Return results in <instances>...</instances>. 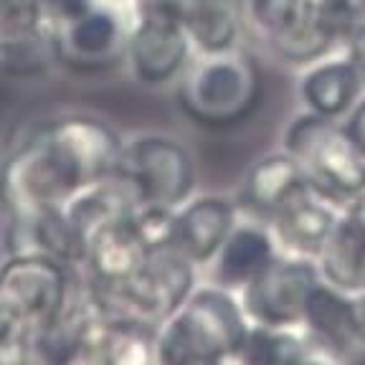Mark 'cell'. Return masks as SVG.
<instances>
[{
    "label": "cell",
    "instance_id": "6da1fadb",
    "mask_svg": "<svg viewBox=\"0 0 365 365\" xmlns=\"http://www.w3.org/2000/svg\"><path fill=\"white\" fill-rule=\"evenodd\" d=\"M125 137L89 112L41 117L0 155V211L6 218L58 211L79 190L117 173Z\"/></svg>",
    "mask_w": 365,
    "mask_h": 365
},
{
    "label": "cell",
    "instance_id": "7a4b0ae2",
    "mask_svg": "<svg viewBox=\"0 0 365 365\" xmlns=\"http://www.w3.org/2000/svg\"><path fill=\"white\" fill-rule=\"evenodd\" d=\"M178 109L203 130H231L262 104V66L244 46L218 53H195L175 81Z\"/></svg>",
    "mask_w": 365,
    "mask_h": 365
},
{
    "label": "cell",
    "instance_id": "3957f363",
    "mask_svg": "<svg viewBox=\"0 0 365 365\" xmlns=\"http://www.w3.org/2000/svg\"><path fill=\"white\" fill-rule=\"evenodd\" d=\"M236 292L198 284L158 327V365H216L249 330Z\"/></svg>",
    "mask_w": 365,
    "mask_h": 365
},
{
    "label": "cell",
    "instance_id": "277c9868",
    "mask_svg": "<svg viewBox=\"0 0 365 365\" xmlns=\"http://www.w3.org/2000/svg\"><path fill=\"white\" fill-rule=\"evenodd\" d=\"M282 143L302 168L309 185L335 203L342 205L365 188V155L340 120L299 109L287 122Z\"/></svg>",
    "mask_w": 365,
    "mask_h": 365
},
{
    "label": "cell",
    "instance_id": "5b68a950",
    "mask_svg": "<svg viewBox=\"0 0 365 365\" xmlns=\"http://www.w3.org/2000/svg\"><path fill=\"white\" fill-rule=\"evenodd\" d=\"M125 66L145 89L175 84L195 51L182 26V0H130Z\"/></svg>",
    "mask_w": 365,
    "mask_h": 365
},
{
    "label": "cell",
    "instance_id": "8992f818",
    "mask_svg": "<svg viewBox=\"0 0 365 365\" xmlns=\"http://www.w3.org/2000/svg\"><path fill=\"white\" fill-rule=\"evenodd\" d=\"M117 175L140 205L178 208L195 193L198 168L190 148L168 132H137L122 140Z\"/></svg>",
    "mask_w": 365,
    "mask_h": 365
},
{
    "label": "cell",
    "instance_id": "52a82bcc",
    "mask_svg": "<svg viewBox=\"0 0 365 365\" xmlns=\"http://www.w3.org/2000/svg\"><path fill=\"white\" fill-rule=\"evenodd\" d=\"M195 272L198 267L188 257H182L175 246H170V249L150 251L140 274L117 294L99 297L91 289L89 292L107 319L127 317L158 330L198 287Z\"/></svg>",
    "mask_w": 365,
    "mask_h": 365
},
{
    "label": "cell",
    "instance_id": "ba28073f",
    "mask_svg": "<svg viewBox=\"0 0 365 365\" xmlns=\"http://www.w3.org/2000/svg\"><path fill=\"white\" fill-rule=\"evenodd\" d=\"M130 21V0H94L84 13L53 29L56 66L91 76L125 63Z\"/></svg>",
    "mask_w": 365,
    "mask_h": 365
},
{
    "label": "cell",
    "instance_id": "9c48e42d",
    "mask_svg": "<svg viewBox=\"0 0 365 365\" xmlns=\"http://www.w3.org/2000/svg\"><path fill=\"white\" fill-rule=\"evenodd\" d=\"M79 269L36 254H6L0 262V292L31 332L51 327L74 294Z\"/></svg>",
    "mask_w": 365,
    "mask_h": 365
},
{
    "label": "cell",
    "instance_id": "30bf717a",
    "mask_svg": "<svg viewBox=\"0 0 365 365\" xmlns=\"http://www.w3.org/2000/svg\"><path fill=\"white\" fill-rule=\"evenodd\" d=\"M314 259L294 257L279 251L272 264L239 292L241 307L251 325L272 330H294L302 327L309 294L319 284Z\"/></svg>",
    "mask_w": 365,
    "mask_h": 365
},
{
    "label": "cell",
    "instance_id": "8fae6325",
    "mask_svg": "<svg viewBox=\"0 0 365 365\" xmlns=\"http://www.w3.org/2000/svg\"><path fill=\"white\" fill-rule=\"evenodd\" d=\"M244 29L279 63L302 68L332 46L314 21L312 0H241Z\"/></svg>",
    "mask_w": 365,
    "mask_h": 365
},
{
    "label": "cell",
    "instance_id": "7c38bea8",
    "mask_svg": "<svg viewBox=\"0 0 365 365\" xmlns=\"http://www.w3.org/2000/svg\"><path fill=\"white\" fill-rule=\"evenodd\" d=\"M294 94L304 112L342 122L365 94V71L353 48H332L299 68Z\"/></svg>",
    "mask_w": 365,
    "mask_h": 365
},
{
    "label": "cell",
    "instance_id": "4fadbf2b",
    "mask_svg": "<svg viewBox=\"0 0 365 365\" xmlns=\"http://www.w3.org/2000/svg\"><path fill=\"white\" fill-rule=\"evenodd\" d=\"M148 259L143 239L137 236L130 218L99 228L84 241L79 274L89 284V289L99 297H109L122 292Z\"/></svg>",
    "mask_w": 365,
    "mask_h": 365
},
{
    "label": "cell",
    "instance_id": "5bb4252c",
    "mask_svg": "<svg viewBox=\"0 0 365 365\" xmlns=\"http://www.w3.org/2000/svg\"><path fill=\"white\" fill-rule=\"evenodd\" d=\"M340 218L342 205L307 182L289 203H284L269 218L267 226L272 228L279 251L314 259L337 228Z\"/></svg>",
    "mask_w": 365,
    "mask_h": 365
},
{
    "label": "cell",
    "instance_id": "9a60e30c",
    "mask_svg": "<svg viewBox=\"0 0 365 365\" xmlns=\"http://www.w3.org/2000/svg\"><path fill=\"white\" fill-rule=\"evenodd\" d=\"M239 216V200L221 193H193L175 208V249L195 267L211 264Z\"/></svg>",
    "mask_w": 365,
    "mask_h": 365
},
{
    "label": "cell",
    "instance_id": "2e32d148",
    "mask_svg": "<svg viewBox=\"0 0 365 365\" xmlns=\"http://www.w3.org/2000/svg\"><path fill=\"white\" fill-rule=\"evenodd\" d=\"M279 254L272 228L259 218L241 213L231 234L213 257L208 267H213V284L223 289L241 292L267 264Z\"/></svg>",
    "mask_w": 365,
    "mask_h": 365
},
{
    "label": "cell",
    "instance_id": "e0dca14e",
    "mask_svg": "<svg viewBox=\"0 0 365 365\" xmlns=\"http://www.w3.org/2000/svg\"><path fill=\"white\" fill-rule=\"evenodd\" d=\"M307 185L302 168L284 148L262 155L246 170L239 193V208L244 216L267 223L282 205L289 203Z\"/></svg>",
    "mask_w": 365,
    "mask_h": 365
},
{
    "label": "cell",
    "instance_id": "ac0fdd59",
    "mask_svg": "<svg viewBox=\"0 0 365 365\" xmlns=\"http://www.w3.org/2000/svg\"><path fill=\"white\" fill-rule=\"evenodd\" d=\"M3 249L6 254H36V257H48L71 269H79L84 244L63 208H58V211L36 213V216L6 218Z\"/></svg>",
    "mask_w": 365,
    "mask_h": 365
},
{
    "label": "cell",
    "instance_id": "d6986e66",
    "mask_svg": "<svg viewBox=\"0 0 365 365\" xmlns=\"http://www.w3.org/2000/svg\"><path fill=\"white\" fill-rule=\"evenodd\" d=\"M182 26L195 53H218L239 48L244 38L241 0H182Z\"/></svg>",
    "mask_w": 365,
    "mask_h": 365
},
{
    "label": "cell",
    "instance_id": "ffe728a7",
    "mask_svg": "<svg viewBox=\"0 0 365 365\" xmlns=\"http://www.w3.org/2000/svg\"><path fill=\"white\" fill-rule=\"evenodd\" d=\"M137 205L140 203H137L132 188L114 173V175L104 178L99 182H91L84 190H79L63 205V213H66V218L76 228V234L84 244L91 234H97L99 228L130 218Z\"/></svg>",
    "mask_w": 365,
    "mask_h": 365
},
{
    "label": "cell",
    "instance_id": "44dd1931",
    "mask_svg": "<svg viewBox=\"0 0 365 365\" xmlns=\"http://www.w3.org/2000/svg\"><path fill=\"white\" fill-rule=\"evenodd\" d=\"M314 264L325 284L345 294L365 289V234L340 218L327 244L314 257Z\"/></svg>",
    "mask_w": 365,
    "mask_h": 365
},
{
    "label": "cell",
    "instance_id": "7402d4cb",
    "mask_svg": "<svg viewBox=\"0 0 365 365\" xmlns=\"http://www.w3.org/2000/svg\"><path fill=\"white\" fill-rule=\"evenodd\" d=\"M56 66L53 31L46 26L0 34V74L13 81H36Z\"/></svg>",
    "mask_w": 365,
    "mask_h": 365
},
{
    "label": "cell",
    "instance_id": "603a6c76",
    "mask_svg": "<svg viewBox=\"0 0 365 365\" xmlns=\"http://www.w3.org/2000/svg\"><path fill=\"white\" fill-rule=\"evenodd\" d=\"M302 330L317 342L327 345L335 353L345 355L355 345L350 327V302L348 294L335 287L319 282L309 294L307 309L302 317Z\"/></svg>",
    "mask_w": 365,
    "mask_h": 365
},
{
    "label": "cell",
    "instance_id": "cb8c5ba5",
    "mask_svg": "<svg viewBox=\"0 0 365 365\" xmlns=\"http://www.w3.org/2000/svg\"><path fill=\"white\" fill-rule=\"evenodd\" d=\"M99 345L107 365H158V330L137 319H107Z\"/></svg>",
    "mask_w": 365,
    "mask_h": 365
},
{
    "label": "cell",
    "instance_id": "d4e9b609",
    "mask_svg": "<svg viewBox=\"0 0 365 365\" xmlns=\"http://www.w3.org/2000/svg\"><path fill=\"white\" fill-rule=\"evenodd\" d=\"M312 11L332 48H353L365 36V0H312Z\"/></svg>",
    "mask_w": 365,
    "mask_h": 365
},
{
    "label": "cell",
    "instance_id": "484cf974",
    "mask_svg": "<svg viewBox=\"0 0 365 365\" xmlns=\"http://www.w3.org/2000/svg\"><path fill=\"white\" fill-rule=\"evenodd\" d=\"M31 335V330L21 322V317L16 314V309L11 307V302L6 299V294L0 292V353L21 345L26 337Z\"/></svg>",
    "mask_w": 365,
    "mask_h": 365
},
{
    "label": "cell",
    "instance_id": "4316f807",
    "mask_svg": "<svg viewBox=\"0 0 365 365\" xmlns=\"http://www.w3.org/2000/svg\"><path fill=\"white\" fill-rule=\"evenodd\" d=\"M43 3V18L48 29H58L61 23L71 21L79 13H84L94 0H41Z\"/></svg>",
    "mask_w": 365,
    "mask_h": 365
},
{
    "label": "cell",
    "instance_id": "83f0119b",
    "mask_svg": "<svg viewBox=\"0 0 365 365\" xmlns=\"http://www.w3.org/2000/svg\"><path fill=\"white\" fill-rule=\"evenodd\" d=\"M350 302V327H353V340L355 345L365 348V289L348 294Z\"/></svg>",
    "mask_w": 365,
    "mask_h": 365
},
{
    "label": "cell",
    "instance_id": "f1b7e54d",
    "mask_svg": "<svg viewBox=\"0 0 365 365\" xmlns=\"http://www.w3.org/2000/svg\"><path fill=\"white\" fill-rule=\"evenodd\" d=\"M342 125H345V130L350 132V137H353V143L358 145L360 153L365 155V94L348 112V117L342 120Z\"/></svg>",
    "mask_w": 365,
    "mask_h": 365
},
{
    "label": "cell",
    "instance_id": "f546056e",
    "mask_svg": "<svg viewBox=\"0 0 365 365\" xmlns=\"http://www.w3.org/2000/svg\"><path fill=\"white\" fill-rule=\"evenodd\" d=\"M342 218L355 226L360 234H365V188L358 190L353 198H348L342 203Z\"/></svg>",
    "mask_w": 365,
    "mask_h": 365
}]
</instances>
